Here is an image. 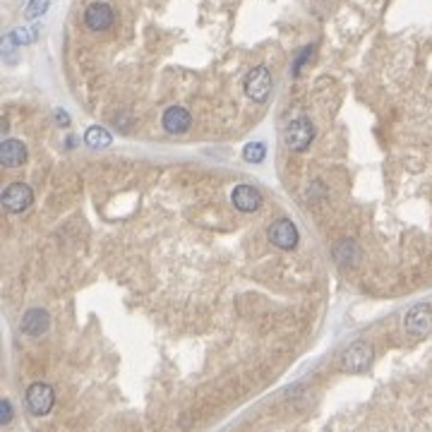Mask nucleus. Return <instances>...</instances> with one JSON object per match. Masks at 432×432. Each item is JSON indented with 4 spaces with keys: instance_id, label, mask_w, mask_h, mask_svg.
<instances>
[{
    "instance_id": "obj_1",
    "label": "nucleus",
    "mask_w": 432,
    "mask_h": 432,
    "mask_svg": "<svg viewBox=\"0 0 432 432\" xmlns=\"http://www.w3.org/2000/svg\"><path fill=\"white\" fill-rule=\"evenodd\" d=\"M370 363H373V346H370L368 341L351 344L341 358V368L346 370V373H353V375L365 373V370L370 368Z\"/></svg>"
},
{
    "instance_id": "obj_2",
    "label": "nucleus",
    "mask_w": 432,
    "mask_h": 432,
    "mask_svg": "<svg viewBox=\"0 0 432 432\" xmlns=\"http://www.w3.org/2000/svg\"><path fill=\"white\" fill-rule=\"evenodd\" d=\"M53 404H56V394L46 382H34L27 389V409L32 416H46V413H51Z\"/></svg>"
},
{
    "instance_id": "obj_3",
    "label": "nucleus",
    "mask_w": 432,
    "mask_h": 432,
    "mask_svg": "<svg viewBox=\"0 0 432 432\" xmlns=\"http://www.w3.org/2000/svg\"><path fill=\"white\" fill-rule=\"evenodd\" d=\"M245 94L250 96L255 103H264L269 99L272 94V75L269 70L264 68V65H259V68H252L247 72L245 77Z\"/></svg>"
},
{
    "instance_id": "obj_4",
    "label": "nucleus",
    "mask_w": 432,
    "mask_h": 432,
    "mask_svg": "<svg viewBox=\"0 0 432 432\" xmlns=\"http://www.w3.org/2000/svg\"><path fill=\"white\" fill-rule=\"evenodd\" d=\"M267 238L272 240V245H276L279 250H293L298 245V228L293 226V221L288 218H279L267 228Z\"/></svg>"
},
{
    "instance_id": "obj_5",
    "label": "nucleus",
    "mask_w": 432,
    "mask_h": 432,
    "mask_svg": "<svg viewBox=\"0 0 432 432\" xmlns=\"http://www.w3.org/2000/svg\"><path fill=\"white\" fill-rule=\"evenodd\" d=\"M34 202V192L29 185L24 182H12L3 190V206L10 211V214H20V211L27 209L29 204Z\"/></svg>"
},
{
    "instance_id": "obj_6",
    "label": "nucleus",
    "mask_w": 432,
    "mask_h": 432,
    "mask_svg": "<svg viewBox=\"0 0 432 432\" xmlns=\"http://www.w3.org/2000/svg\"><path fill=\"white\" fill-rule=\"evenodd\" d=\"M404 329L416 339H423L428 337L432 332V310L430 305H416L406 313V320H404Z\"/></svg>"
},
{
    "instance_id": "obj_7",
    "label": "nucleus",
    "mask_w": 432,
    "mask_h": 432,
    "mask_svg": "<svg viewBox=\"0 0 432 432\" xmlns=\"http://www.w3.org/2000/svg\"><path fill=\"white\" fill-rule=\"evenodd\" d=\"M315 127L308 118H298L286 127V144L293 151H305L313 144Z\"/></svg>"
},
{
    "instance_id": "obj_8",
    "label": "nucleus",
    "mask_w": 432,
    "mask_h": 432,
    "mask_svg": "<svg viewBox=\"0 0 432 432\" xmlns=\"http://www.w3.org/2000/svg\"><path fill=\"white\" fill-rule=\"evenodd\" d=\"M84 24H87L91 32H106V29L113 24V10H111V5H106V3H91L89 8L84 10Z\"/></svg>"
},
{
    "instance_id": "obj_9",
    "label": "nucleus",
    "mask_w": 432,
    "mask_h": 432,
    "mask_svg": "<svg viewBox=\"0 0 432 432\" xmlns=\"http://www.w3.org/2000/svg\"><path fill=\"white\" fill-rule=\"evenodd\" d=\"M230 202L238 211H245V214H252V211H257L262 206V194L257 187L252 185H238L230 194Z\"/></svg>"
},
{
    "instance_id": "obj_10",
    "label": "nucleus",
    "mask_w": 432,
    "mask_h": 432,
    "mask_svg": "<svg viewBox=\"0 0 432 432\" xmlns=\"http://www.w3.org/2000/svg\"><path fill=\"white\" fill-rule=\"evenodd\" d=\"M163 127H166L171 135H182V132H187L190 130V125H192V118H190V113L185 111V108H180V106H173V108H168L166 113H163Z\"/></svg>"
},
{
    "instance_id": "obj_11",
    "label": "nucleus",
    "mask_w": 432,
    "mask_h": 432,
    "mask_svg": "<svg viewBox=\"0 0 432 432\" xmlns=\"http://www.w3.org/2000/svg\"><path fill=\"white\" fill-rule=\"evenodd\" d=\"M48 325H51V320H48V313L41 308H32L27 310V315L22 317V332L29 334V337H41Z\"/></svg>"
},
{
    "instance_id": "obj_12",
    "label": "nucleus",
    "mask_w": 432,
    "mask_h": 432,
    "mask_svg": "<svg viewBox=\"0 0 432 432\" xmlns=\"http://www.w3.org/2000/svg\"><path fill=\"white\" fill-rule=\"evenodd\" d=\"M0 159H3L5 168H17L27 159V149H24L20 139H5L3 149H0Z\"/></svg>"
},
{
    "instance_id": "obj_13",
    "label": "nucleus",
    "mask_w": 432,
    "mask_h": 432,
    "mask_svg": "<svg viewBox=\"0 0 432 432\" xmlns=\"http://www.w3.org/2000/svg\"><path fill=\"white\" fill-rule=\"evenodd\" d=\"M84 142H87L91 149H103V147H108V144H111V135H108V130L94 125V127H89V130H87Z\"/></svg>"
},
{
    "instance_id": "obj_14",
    "label": "nucleus",
    "mask_w": 432,
    "mask_h": 432,
    "mask_svg": "<svg viewBox=\"0 0 432 432\" xmlns=\"http://www.w3.org/2000/svg\"><path fill=\"white\" fill-rule=\"evenodd\" d=\"M264 156H267V149L262 142H250V144H245V149H243V159L247 163H262Z\"/></svg>"
},
{
    "instance_id": "obj_15",
    "label": "nucleus",
    "mask_w": 432,
    "mask_h": 432,
    "mask_svg": "<svg viewBox=\"0 0 432 432\" xmlns=\"http://www.w3.org/2000/svg\"><path fill=\"white\" fill-rule=\"evenodd\" d=\"M48 3H51V0H29L27 10H24L27 20H36V17L44 15V12L48 10Z\"/></svg>"
},
{
    "instance_id": "obj_16",
    "label": "nucleus",
    "mask_w": 432,
    "mask_h": 432,
    "mask_svg": "<svg viewBox=\"0 0 432 432\" xmlns=\"http://www.w3.org/2000/svg\"><path fill=\"white\" fill-rule=\"evenodd\" d=\"M36 29H15V32L10 34V39L15 41V44H20V46H24V44H32V41H36Z\"/></svg>"
},
{
    "instance_id": "obj_17",
    "label": "nucleus",
    "mask_w": 432,
    "mask_h": 432,
    "mask_svg": "<svg viewBox=\"0 0 432 432\" xmlns=\"http://www.w3.org/2000/svg\"><path fill=\"white\" fill-rule=\"evenodd\" d=\"M10 418H12V406H10V401L5 399L3 404H0V423L8 425V423H10Z\"/></svg>"
},
{
    "instance_id": "obj_18",
    "label": "nucleus",
    "mask_w": 432,
    "mask_h": 432,
    "mask_svg": "<svg viewBox=\"0 0 432 432\" xmlns=\"http://www.w3.org/2000/svg\"><path fill=\"white\" fill-rule=\"evenodd\" d=\"M56 120H58V123H63V127H68V123H70V118H68V113H65V111H56Z\"/></svg>"
}]
</instances>
